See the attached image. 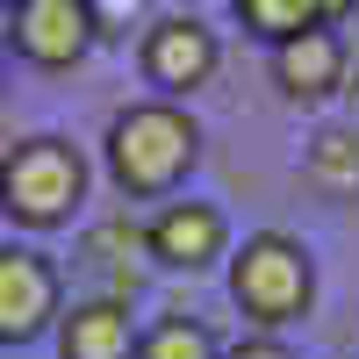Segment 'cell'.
<instances>
[{
	"instance_id": "cell-7",
	"label": "cell",
	"mask_w": 359,
	"mask_h": 359,
	"mask_svg": "<svg viewBox=\"0 0 359 359\" xmlns=\"http://www.w3.org/2000/svg\"><path fill=\"white\" fill-rule=\"evenodd\" d=\"M144 252L165 273H208V266L230 259V223H223L216 201H165L144 223Z\"/></svg>"
},
{
	"instance_id": "cell-5",
	"label": "cell",
	"mask_w": 359,
	"mask_h": 359,
	"mask_svg": "<svg viewBox=\"0 0 359 359\" xmlns=\"http://www.w3.org/2000/svg\"><path fill=\"white\" fill-rule=\"evenodd\" d=\"M137 65H144V79L158 86V101H187V94H201V86L216 79L223 43H216V29L194 22V15H165V22L144 29Z\"/></svg>"
},
{
	"instance_id": "cell-9",
	"label": "cell",
	"mask_w": 359,
	"mask_h": 359,
	"mask_svg": "<svg viewBox=\"0 0 359 359\" xmlns=\"http://www.w3.org/2000/svg\"><path fill=\"white\" fill-rule=\"evenodd\" d=\"M57 359H137V316L123 294H94L57 316Z\"/></svg>"
},
{
	"instance_id": "cell-16",
	"label": "cell",
	"mask_w": 359,
	"mask_h": 359,
	"mask_svg": "<svg viewBox=\"0 0 359 359\" xmlns=\"http://www.w3.org/2000/svg\"><path fill=\"white\" fill-rule=\"evenodd\" d=\"M0 8H15V0H0Z\"/></svg>"
},
{
	"instance_id": "cell-12",
	"label": "cell",
	"mask_w": 359,
	"mask_h": 359,
	"mask_svg": "<svg viewBox=\"0 0 359 359\" xmlns=\"http://www.w3.org/2000/svg\"><path fill=\"white\" fill-rule=\"evenodd\" d=\"M309 172L323 180V187H359V137H316L309 144Z\"/></svg>"
},
{
	"instance_id": "cell-4",
	"label": "cell",
	"mask_w": 359,
	"mask_h": 359,
	"mask_svg": "<svg viewBox=\"0 0 359 359\" xmlns=\"http://www.w3.org/2000/svg\"><path fill=\"white\" fill-rule=\"evenodd\" d=\"M101 36L94 0H15L8 8V50L36 72H72Z\"/></svg>"
},
{
	"instance_id": "cell-6",
	"label": "cell",
	"mask_w": 359,
	"mask_h": 359,
	"mask_svg": "<svg viewBox=\"0 0 359 359\" xmlns=\"http://www.w3.org/2000/svg\"><path fill=\"white\" fill-rule=\"evenodd\" d=\"M65 316V280L36 245H0V345H29L57 331Z\"/></svg>"
},
{
	"instance_id": "cell-8",
	"label": "cell",
	"mask_w": 359,
	"mask_h": 359,
	"mask_svg": "<svg viewBox=\"0 0 359 359\" xmlns=\"http://www.w3.org/2000/svg\"><path fill=\"white\" fill-rule=\"evenodd\" d=\"M338 79H345V36L331 22H316V29H302V36H287V43H273V86L287 101H323V94H338Z\"/></svg>"
},
{
	"instance_id": "cell-15",
	"label": "cell",
	"mask_w": 359,
	"mask_h": 359,
	"mask_svg": "<svg viewBox=\"0 0 359 359\" xmlns=\"http://www.w3.org/2000/svg\"><path fill=\"white\" fill-rule=\"evenodd\" d=\"M0 94H8V36H0Z\"/></svg>"
},
{
	"instance_id": "cell-13",
	"label": "cell",
	"mask_w": 359,
	"mask_h": 359,
	"mask_svg": "<svg viewBox=\"0 0 359 359\" xmlns=\"http://www.w3.org/2000/svg\"><path fill=\"white\" fill-rule=\"evenodd\" d=\"M223 359H294V352L280 345V331H252V338H237V345H223Z\"/></svg>"
},
{
	"instance_id": "cell-10",
	"label": "cell",
	"mask_w": 359,
	"mask_h": 359,
	"mask_svg": "<svg viewBox=\"0 0 359 359\" xmlns=\"http://www.w3.org/2000/svg\"><path fill=\"white\" fill-rule=\"evenodd\" d=\"M137 359H223V345H216V331L208 323H194V316H158L151 331H137Z\"/></svg>"
},
{
	"instance_id": "cell-1",
	"label": "cell",
	"mask_w": 359,
	"mask_h": 359,
	"mask_svg": "<svg viewBox=\"0 0 359 359\" xmlns=\"http://www.w3.org/2000/svg\"><path fill=\"white\" fill-rule=\"evenodd\" d=\"M101 158H108V180H115L123 194L151 201V194H172L180 180L194 172L201 130H194V115L180 108V101H137V108H123V115L108 123Z\"/></svg>"
},
{
	"instance_id": "cell-11",
	"label": "cell",
	"mask_w": 359,
	"mask_h": 359,
	"mask_svg": "<svg viewBox=\"0 0 359 359\" xmlns=\"http://www.w3.org/2000/svg\"><path fill=\"white\" fill-rule=\"evenodd\" d=\"M230 8H237V22H245L252 36H266V43H287V36H302V29L323 22V0H230Z\"/></svg>"
},
{
	"instance_id": "cell-3",
	"label": "cell",
	"mask_w": 359,
	"mask_h": 359,
	"mask_svg": "<svg viewBox=\"0 0 359 359\" xmlns=\"http://www.w3.org/2000/svg\"><path fill=\"white\" fill-rule=\"evenodd\" d=\"M86 158L65 137H22L8 158H0V216L22 230H57L72 223V208L86 201Z\"/></svg>"
},
{
	"instance_id": "cell-2",
	"label": "cell",
	"mask_w": 359,
	"mask_h": 359,
	"mask_svg": "<svg viewBox=\"0 0 359 359\" xmlns=\"http://www.w3.org/2000/svg\"><path fill=\"white\" fill-rule=\"evenodd\" d=\"M223 266H230V302L259 331H287L316 309V259L287 230H252Z\"/></svg>"
},
{
	"instance_id": "cell-14",
	"label": "cell",
	"mask_w": 359,
	"mask_h": 359,
	"mask_svg": "<svg viewBox=\"0 0 359 359\" xmlns=\"http://www.w3.org/2000/svg\"><path fill=\"white\" fill-rule=\"evenodd\" d=\"M352 8H359V0H323V22H345Z\"/></svg>"
}]
</instances>
